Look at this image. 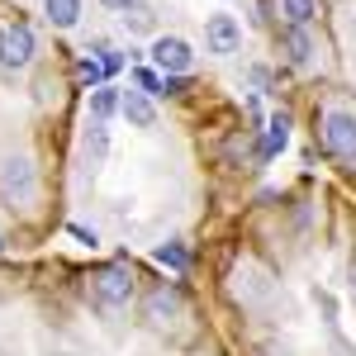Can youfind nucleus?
Returning <instances> with one entry per match:
<instances>
[{
    "label": "nucleus",
    "instance_id": "f257e3e1",
    "mask_svg": "<svg viewBox=\"0 0 356 356\" xmlns=\"http://www.w3.org/2000/svg\"><path fill=\"white\" fill-rule=\"evenodd\" d=\"M318 143L332 162L356 166V110L352 105H328L318 114Z\"/></svg>",
    "mask_w": 356,
    "mask_h": 356
},
{
    "label": "nucleus",
    "instance_id": "f03ea898",
    "mask_svg": "<svg viewBox=\"0 0 356 356\" xmlns=\"http://www.w3.org/2000/svg\"><path fill=\"white\" fill-rule=\"evenodd\" d=\"M129 300H134V271L129 266H100V271L90 275V304L95 309L119 314Z\"/></svg>",
    "mask_w": 356,
    "mask_h": 356
},
{
    "label": "nucleus",
    "instance_id": "7ed1b4c3",
    "mask_svg": "<svg viewBox=\"0 0 356 356\" xmlns=\"http://www.w3.org/2000/svg\"><path fill=\"white\" fill-rule=\"evenodd\" d=\"M33 191H38L33 162H29V157H5V162H0V200L15 209V204H29Z\"/></svg>",
    "mask_w": 356,
    "mask_h": 356
},
{
    "label": "nucleus",
    "instance_id": "20e7f679",
    "mask_svg": "<svg viewBox=\"0 0 356 356\" xmlns=\"http://www.w3.org/2000/svg\"><path fill=\"white\" fill-rule=\"evenodd\" d=\"M152 62H157V72L162 76H186L195 67V53L186 38H176V33H162L157 43H152Z\"/></svg>",
    "mask_w": 356,
    "mask_h": 356
},
{
    "label": "nucleus",
    "instance_id": "39448f33",
    "mask_svg": "<svg viewBox=\"0 0 356 356\" xmlns=\"http://www.w3.org/2000/svg\"><path fill=\"white\" fill-rule=\"evenodd\" d=\"M143 309H147V323H152V328H176V323L186 318V300H181L176 285H157Z\"/></svg>",
    "mask_w": 356,
    "mask_h": 356
},
{
    "label": "nucleus",
    "instance_id": "423d86ee",
    "mask_svg": "<svg viewBox=\"0 0 356 356\" xmlns=\"http://www.w3.org/2000/svg\"><path fill=\"white\" fill-rule=\"evenodd\" d=\"M204 48L209 53H219V57H228V53H238L243 48V24L233 19V15H209L204 19Z\"/></svg>",
    "mask_w": 356,
    "mask_h": 356
},
{
    "label": "nucleus",
    "instance_id": "0eeeda50",
    "mask_svg": "<svg viewBox=\"0 0 356 356\" xmlns=\"http://www.w3.org/2000/svg\"><path fill=\"white\" fill-rule=\"evenodd\" d=\"M29 62H33V29L29 24H10L5 33H0V67L24 72Z\"/></svg>",
    "mask_w": 356,
    "mask_h": 356
},
{
    "label": "nucleus",
    "instance_id": "6e6552de",
    "mask_svg": "<svg viewBox=\"0 0 356 356\" xmlns=\"http://www.w3.org/2000/svg\"><path fill=\"white\" fill-rule=\"evenodd\" d=\"M124 119H129L134 129H152V124H157V105H152V95L129 90V95H124Z\"/></svg>",
    "mask_w": 356,
    "mask_h": 356
},
{
    "label": "nucleus",
    "instance_id": "1a4fd4ad",
    "mask_svg": "<svg viewBox=\"0 0 356 356\" xmlns=\"http://www.w3.org/2000/svg\"><path fill=\"white\" fill-rule=\"evenodd\" d=\"M285 143H290V114H271V119H266V143H261V157L285 152Z\"/></svg>",
    "mask_w": 356,
    "mask_h": 356
},
{
    "label": "nucleus",
    "instance_id": "9d476101",
    "mask_svg": "<svg viewBox=\"0 0 356 356\" xmlns=\"http://www.w3.org/2000/svg\"><path fill=\"white\" fill-rule=\"evenodd\" d=\"M114 110H124V95H119L114 86H95V90H90V114H95V124H105Z\"/></svg>",
    "mask_w": 356,
    "mask_h": 356
},
{
    "label": "nucleus",
    "instance_id": "9b49d317",
    "mask_svg": "<svg viewBox=\"0 0 356 356\" xmlns=\"http://www.w3.org/2000/svg\"><path fill=\"white\" fill-rule=\"evenodd\" d=\"M43 10H48L53 29H76L81 24V0H43Z\"/></svg>",
    "mask_w": 356,
    "mask_h": 356
},
{
    "label": "nucleus",
    "instance_id": "f8f14e48",
    "mask_svg": "<svg viewBox=\"0 0 356 356\" xmlns=\"http://www.w3.org/2000/svg\"><path fill=\"white\" fill-rule=\"evenodd\" d=\"M280 48H285V57H290L295 67H304V62L314 57V43H309V33H304V29H285V38H280Z\"/></svg>",
    "mask_w": 356,
    "mask_h": 356
},
{
    "label": "nucleus",
    "instance_id": "ddd939ff",
    "mask_svg": "<svg viewBox=\"0 0 356 356\" xmlns=\"http://www.w3.org/2000/svg\"><path fill=\"white\" fill-rule=\"evenodd\" d=\"M280 15L290 19V29H304L318 15V0H280Z\"/></svg>",
    "mask_w": 356,
    "mask_h": 356
},
{
    "label": "nucleus",
    "instance_id": "4468645a",
    "mask_svg": "<svg viewBox=\"0 0 356 356\" xmlns=\"http://www.w3.org/2000/svg\"><path fill=\"white\" fill-rule=\"evenodd\" d=\"M157 261L171 266V271H186V261H191V257H186V247H181V243H166V247H157Z\"/></svg>",
    "mask_w": 356,
    "mask_h": 356
},
{
    "label": "nucleus",
    "instance_id": "2eb2a0df",
    "mask_svg": "<svg viewBox=\"0 0 356 356\" xmlns=\"http://www.w3.org/2000/svg\"><path fill=\"white\" fill-rule=\"evenodd\" d=\"M76 72H81L86 86H105V67H100V57H81V67H76Z\"/></svg>",
    "mask_w": 356,
    "mask_h": 356
},
{
    "label": "nucleus",
    "instance_id": "dca6fc26",
    "mask_svg": "<svg viewBox=\"0 0 356 356\" xmlns=\"http://www.w3.org/2000/svg\"><path fill=\"white\" fill-rule=\"evenodd\" d=\"M134 81H138V90H143V95H162V90H166V81H162V76H157V72H147V67L138 72Z\"/></svg>",
    "mask_w": 356,
    "mask_h": 356
},
{
    "label": "nucleus",
    "instance_id": "f3484780",
    "mask_svg": "<svg viewBox=\"0 0 356 356\" xmlns=\"http://www.w3.org/2000/svg\"><path fill=\"white\" fill-rule=\"evenodd\" d=\"M124 19H129V29H134V33H147V29H152V10H143V5H134V10H129Z\"/></svg>",
    "mask_w": 356,
    "mask_h": 356
},
{
    "label": "nucleus",
    "instance_id": "a211bd4d",
    "mask_svg": "<svg viewBox=\"0 0 356 356\" xmlns=\"http://www.w3.org/2000/svg\"><path fill=\"white\" fill-rule=\"evenodd\" d=\"M72 233H76L81 243H90V247H95V228H86V223H72Z\"/></svg>",
    "mask_w": 356,
    "mask_h": 356
},
{
    "label": "nucleus",
    "instance_id": "6ab92c4d",
    "mask_svg": "<svg viewBox=\"0 0 356 356\" xmlns=\"http://www.w3.org/2000/svg\"><path fill=\"white\" fill-rule=\"evenodd\" d=\"M100 5H110V10H134L138 0H100Z\"/></svg>",
    "mask_w": 356,
    "mask_h": 356
},
{
    "label": "nucleus",
    "instance_id": "aec40b11",
    "mask_svg": "<svg viewBox=\"0 0 356 356\" xmlns=\"http://www.w3.org/2000/svg\"><path fill=\"white\" fill-rule=\"evenodd\" d=\"M0 247H5V243H0Z\"/></svg>",
    "mask_w": 356,
    "mask_h": 356
}]
</instances>
